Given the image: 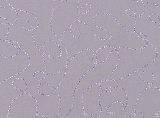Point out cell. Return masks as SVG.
Returning <instances> with one entry per match:
<instances>
[{
  "mask_svg": "<svg viewBox=\"0 0 160 118\" xmlns=\"http://www.w3.org/2000/svg\"><path fill=\"white\" fill-rule=\"evenodd\" d=\"M95 52L84 50L76 55L67 64L61 83L56 90L61 102V111L57 118L68 114L74 102V92L83 76L96 64L92 61Z\"/></svg>",
  "mask_w": 160,
  "mask_h": 118,
  "instance_id": "1",
  "label": "cell"
},
{
  "mask_svg": "<svg viewBox=\"0 0 160 118\" xmlns=\"http://www.w3.org/2000/svg\"><path fill=\"white\" fill-rule=\"evenodd\" d=\"M88 4L91 6L88 13L93 17L102 14L108 15L131 33H134L136 18L143 14L144 11V3L141 0L79 1L78 10Z\"/></svg>",
  "mask_w": 160,
  "mask_h": 118,
  "instance_id": "2",
  "label": "cell"
},
{
  "mask_svg": "<svg viewBox=\"0 0 160 118\" xmlns=\"http://www.w3.org/2000/svg\"><path fill=\"white\" fill-rule=\"evenodd\" d=\"M16 11L27 12L36 17L39 26L32 30L34 43L41 51L47 40H54L59 45L61 41L54 34L50 26L54 9V0L51 1H15L7 0Z\"/></svg>",
  "mask_w": 160,
  "mask_h": 118,
  "instance_id": "3",
  "label": "cell"
},
{
  "mask_svg": "<svg viewBox=\"0 0 160 118\" xmlns=\"http://www.w3.org/2000/svg\"><path fill=\"white\" fill-rule=\"evenodd\" d=\"M116 49L118 56L117 67L103 80H118L135 73L151 63L157 55L156 49L149 43L141 49L118 48Z\"/></svg>",
  "mask_w": 160,
  "mask_h": 118,
  "instance_id": "4",
  "label": "cell"
},
{
  "mask_svg": "<svg viewBox=\"0 0 160 118\" xmlns=\"http://www.w3.org/2000/svg\"><path fill=\"white\" fill-rule=\"evenodd\" d=\"M22 22V19L18 17L16 22L9 25L7 41L17 43L19 49L28 56L29 65L24 73L32 75L37 71L45 73L43 54L34 43L32 31H29L23 28Z\"/></svg>",
  "mask_w": 160,
  "mask_h": 118,
  "instance_id": "5",
  "label": "cell"
},
{
  "mask_svg": "<svg viewBox=\"0 0 160 118\" xmlns=\"http://www.w3.org/2000/svg\"><path fill=\"white\" fill-rule=\"evenodd\" d=\"M71 28L79 31L80 37L75 38L72 36L70 30L63 32L60 41L66 49L68 55V63L76 55L84 50H91L96 52L103 47H112L110 40H104L96 37L91 30L82 22H76Z\"/></svg>",
  "mask_w": 160,
  "mask_h": 118,
  "instance_id": "6",
  "label": "cell"
},
{
  "mask_svg": "<svg viewBox=\"0 0 160 118\" xmlns=\"http://www.w3.org/2000/svg\"><path fill=\"white\" fill-rule=\"evenodd\" d=\"M93 23L110 34L109 40L112 47L115 49L118 48L141 49L148 44L147 41L139 38L134 33L127 31L114 18L108 15L102 14L95 16Z\"/></svg>",
  "mask_w": 160,
  "mask_h": 118,
  "instance_id": "7",
  "label": "cell"
},
{
  "mask_svg": "<svg viewBox=\"0 0 160 118\" xmlns=\"http://www.w3.org/2000/svg\"><path fill=\"white\" fill-rule=\"evenodd\" d=\"M54 6L51 17V30L60 41L62 34L71 29L72 25L78 22L79 1L54 0Z\"/></svg>",
  "mask_w": 160,
  "mask_h": 118,
  "instance_id": "8",
  "label": "cell"
},
{
  "mask_svg": "<svg viewBox=\"0 0 160 118\" xmlns=\"http://www.w3.org/2000/svg\"><path fill=\"white\" fill-rule=\"evenodd\" d=\"M118 60V51L114 49L104 62L96 64L87 72L79 81L74 92V102H82L84 92L90 87L101 83L116 69Z\"/></svg>",
  "mask_w": 160,
  "mask_h": 118,
  "instance_id": "9",
  "label": "cell"
},
{
  "mask_svg": "<svg viewBox=\"0 0 160 118\" xmlns=\"http://www.w3.org/2000/svg\"><path fill=\"white\" fill-rule=\"evenodd\" d=\"M27 88L25 93L35 98L37 102V116L48 118H57L61 111V102L57 91L51 95L45 96L38 92L37 87L40 81L33 77L26 79Z\"/></svg>",
  "mask_w": 160,
  "mask_h": 118,
  "instance_id": "10",
  "label": "cell"
},
{
  "mask_svg": "<svg viewBox=\"0 0 160 118\" xmlns=\"http://www.w3.org/2000/svg\"><path fill=\"white\" fill-rule=\"evenodd\" d=\"M142 69L121 79L117 80L118 87L122 89L126 94L127 102L124 108L126 118L135 110L136 105L140 94L150 85L140 79Z\"/></svg>",
  "mask_w": 160,
  "mask_h": 118,
  "instance_id": "11",
  "label": "cell"
},
{
  "mask_svg": "<svg viewBox=\"0 0 160 118\" xmlns=\"http://www.w3.org/2000/svg\"><path fill=\"white\" fill-rule=\"evenodd\" d=\"M29 64L28 56L22 50L13 57L0 56V83L24 72Z\"/></svg>",
  "mask_w": 160,
  "mask_h": 118,
  "instance_id": "12",
  "label": "cell"
},
{
  "mask_svg": "<svg viewBox=\"0 0 160 118\" xmlns=\"http://www.w3.org/2000/svg\"><path fill=\"white\" fill-rule=\"evenodd\" d=\"M135 110L143 114L144 118H156L160 113V90L150 85L138 96Z\"/></svg>",
  "mask_w": 160,
  "mask_h": 118,
  "instance_id": "13",
  "label": "cell"
},
{
  "mask_svg": "<svg viewBox=\"0 0 160 118\" xmlns=\"http://www.w3.org/2000/svg\"><path fill=\"white\" fill-rule=\"evenodd\" d=\"M148 16L144 13L140 16L136 18L134 33L145 35L148 43L155 47L157 53H160V23L152 22L149 18Z\"/></svg>",
  "mask_w": 160,
  "mask_h": 118,
  "instance_id": "14",
  "label": "cell"
},
{
  "mask_svg": "<svg viewBox=\"0 0 160 118\" xmlns=\"http://www.w3.org/2000/svg\"><path fill=\"white\" fill-rule=\"evenodd\" d=\"M37 116L36 100L31 95L23 93L12 103L8 118H33Z\"/></svg>",
  "mask_w": 160,
  "mask_h": 118,
  "instance_id": "15",
  "label": "cell"
},
{
  "mask_svg": "<svg viewBox=\"0 0 160 118\" xmlns=\"http://www.w3.org/2000/svg\"><path fill=\"white\" fill-rule=\"evenodd\" d=\"M102 90L100 83L87 89L82 97V104L85 115L92 118H98L102 113L100 96Z\"/></svg>",
  "mask_w": 160,
  "mask_h": 118,
  "instance_id": "16",
  "label": "cell"
},
{
  "mask_svg": "<svg viewBox=\"0 0 160 118\" xmlns=\"http://www.w3.org/2000/svg\"><path fill=\"white\" fill-rule=\"evenodd\" d=\"M14 77L0 83V118H8L9 109L14 100L22 94L12 85Z\"/></svg>",
  "mask_w": 160,
  "mask_h": 118,
  "instance_id": "17",
  "label": "cell"
},
{
  "mask_svg": "<svg viewBox=\"0 0 160 118\" xmlns=\"http://www.w3.org/2000/svg\"><path fill=\"white\" fill-rule=\"evenodd\" d=\"M62 50L61 56L57 59L43 55L46 74H54L59 73L66 68L68 64L67 51L62 44L59 45Z\"/></svg>",
  "mask_w": 160,
  "mask_h": 118,
  "instance_id": "18",
  "label": "cell"
},
{
  "mask_svg": "<svg viewBox=\"0 0 160 118\" xmlns=\"http://www.w3.org/2000/svg\"><path fill=\"white\" fill-rule=\"evenodd\" d=\"M120 102L126 105V94L122 89L118 87L111 91H102L100 96V103L102 110H107L108 107L114 102Z\"/></svg>",
  "mask_w": 160,
  "mask_h": 118,
  "instance_id": "19",
  "label": "cell"
},
{
  "mask_svg": "<svg viewBox=\"0 0 160 118\" xmlns=\"http://www.w3.org/2000/svg\"><path fill=\"white\" fill-rule=\"evenodd\" d=\"M17 11L0 7V39L7 41L9 25H12L17 20Z\"/></svg>",
  "mask_w": 160,
  "mask_h": 118,
  "instance_id": "20",
  "label": "cell"
},
{
  "mask_svg": "<svg viewBox=\"0 0 160 118\" xmlns=\"http://www.w3.org/2000/svg\"><path fill=\"white\" fill-rule=\"evenodd\" d=\"M141 69L142 72H150L152 74L153 81L152 85L160 90V53H157V57L153 62Z\"/></svg>",
  "mask_w": 160,
  "mask_h": 118,
  "instance_id": "21",
  "label": "cell"
},
{
  "mask_svg": "<svg viewBox=\"0 0 160 118\" xmlns=\"http://www.w3.org/2000/svg\"><path fill=\"white\" fill-rule=\"evenodd\" d=\"M42 51L43 55L54 59L59 58L62 54L59 45L52 40H47L44 43Z\"/></svg>",
  "mask_w": 160,
  "mask_h": 118,
  "instance_id": "22",
  "label": "cell"
},
{
  "mask_svg": "<svg viewBox=\"0 0 160 118\" xmlns=\"http://www.w3.org/2000/svg\"><path fill=\"white\" fill-rule=\"evenodd\" d=\"M65 73V68L59 73L54 74H45L41 83H47L57 90L62 81Z\"/></svg>",
  "mask_w": 160,
  "mask_h": 118,
  "instance_id": "23",
  "label": "cell"
},
{
  "mask_svg": "<svg viewBox=\"0 0 160 118\" xmlns=\"http://www.w3.org/2000/svg\"><path fill=\"white\" fill-rule=\"evenodd\" d=\"M20 50L8 41L0 39V56L7 58L13 57L18 54Z\"/></svg>",
  "mask_w": 160,
  "mask_h": 118,
  "instance_id": "24",
  "label": "cell"
},
{
  "mask_svg": "<svg viewBox=\"0 0 160 118\" xmlns=\"http://www.w3.org/2000/svg\"><path fill=\"white\" fill-rule=\"evenodd\" d=\"M84 114L85 113L82 102H74L72 107L69 113L61 118H78L80 116Z\"/></svg>",
  "mask_w": 160,
  "mask_h": 118,
  "instance_id": "25",
  "label": "cell"
},
{
  "mask_svg": "<svg viewBox=\"0 0 160 118\" xmlns=\"http://www.w3.org/2000/svg\"><path fill=\"white\" fill-rule=\"evenodd\" d=\"M115 49L112 47L105 46L98 49L95 55L97 60V64L104 62L109 56V54Z\"/></svg>",
  "mask_w": 160,
  "mask_h": 118,
  "instance_id": "26",
  "label": "cell"
},
{
  "mask_svg": "<svg viewBox=\"0 0 160 118\" xmlns=\"http://www.w3.org/2000/svg\"><path fill=\"white\" fill-rule=\"evenodd\" d=\"M38 92L43 95L48 96L51 95L56 91V90L52 86L47 83H41L37 87Z\"/></svg>",
  "mask_w": 160,
  "mask_h": 118,
  "instance_id": "27",
  "label": "cell"
},
{
  "mask_svg": "<svg viewBox=\"0 0 160 118\" xmlns=\"http://www.w3.org/2000/svg\"><path fill=\"white\" fill-rule=\"evenodd\" d=\"M86 116H87V118H95ZM96 118H126V117L124 110L116 114H111L108 113L107 110H102V113L100 117Z\"/></svg>",
  "mask_w": 160,
  "mask_h": 118,
  "instance_id": "28",
  "label": "cell"
},
{
  "mask_svg": "<svg viewBox=\"0 0 160 118\" xmlns=\"http://www.w3.org/2000/svg\"><path fill=\"white\" fill-rule=\"evenodd\" d=\"M125 105L120 102H114L108 107L107 111L111 114H116L124 110Z\"/></svg>",
  "mask_w": 160,
  "mask_h": 118,
  "instance_id": "29",
  "label": "cell"
},
{
  "mask_svg": "<svg viewBox=\"0 0 160 118\" xmlns=\"http://www.w3.org/2000/svg\"><path fill=\"white\" fill-rule=\"evenodd\" d=\"M143 3H144V13L148 15H149L151 13H155L160 17V7L150 3L144 2H143Z\"/></svg>",
  "mask_w": 160,
  "mask_h": 118,
  "instance_id": "30",
  "label": "cell"
},
{
  "mask_svg": "<svg viewBox=\"0 0 160 118\" xmlns=\"http://www.w3.org/2000/svg\"><path fill=\"white\" fill-rule=\"evenodd\" d=\"M12 85L17 90L22 92V93H25L27 90V82L23 79H15L13 80Z\"/></svg>",
  "mask_w": 160,
  "mask_h": 118,
  "instance_id": "31",
  "label": "cell"
},
{
  "mask_svg": "<svg viewBox=\"0 0 160 118\" xmlns=\"http://www.w3.org/2000/svg\"><path fill=\"white\" fill-rule=\"evenodd\" d=\"M100 88L102 91H105L110 88H117L118 87V82L115 80H103L100 83Z\"/></svg>",
  "mask_w": 160,
  "mask_h": 118,
  "instance_id": "32",
  "label": "cell"
},
{
  "mask_svg": "<svg viewBox=\"0 0 160 118\" xmlns=\"http://www.w3.org/2000/svg\"><path fill=\"white\" fill-rule=\"evenodd\" d=\"M140 79L142 81H144L145 83L149 84V85H152L153 81V76L150 72H142L140 74Z\"/></svg>",
  "mask_w": 160,
  "mask_h": 118,
  "instance_id": "33",
  "label": "cell"
},
{
  "mask_svg": "<svg viewBox=\"0 0 160 118\" xmlns=\"http://www.w3.org/2000/svg\"><path fill=\"white\" fill-rule=\"evenodd\" d=\"M46 74L41 71H37L33 74V77L35 80L41 81L45 76Z\"/></svg>",
  "mask_w": 160,
  "mask_h": 118,
  "instance_id": "34",
  "label": "cell"
},
{
  "mask_svg": "<svg viewBox=\"0 0 160 118\" xmlns=\"http://www.w3.org/2000/svg\"><path fill=\"white\" fill-rule=\"evenodd\" d=\"M91 9V6L90 4H87L79 9L78 10V13L81 14H84L89 12Z\"/></svg>",
  "mask_w": 160,
  "mask_h": 118,
  "instance_id": "35",
  "label": "cell"
},
{
  "mask_svg": "<svg viewBox=\"0 0 160 118\" xmlns=\"http://www.w3.org/2000/svg\"><path fill=\"white\" fill-rule=\"evenodd\" d=\"M0 7L4 8V9H8V10H12L13 8L12 5L9 3L7 0H1L0 1Z\"/></svg>",
  "mask_w": 160,
  "mask_h": 118,
  "instance_id": "36",
  "label": "cell"
},
{
  "mask_svg": "<svg viewBox=\"0 0 160 118\" xmlns=\"http://www.w3.org/2000/svg\"><path fill=\"white\" fill-rule=\"evenodd\" d=\"M21 26H22L23 28L26 30L29 31L33 30L32 26L31 24L28 21L24 20L22 22Z\"/></svg>",
  "mask_w": 160,
  "mask_h": 118,
  "instance_id": "37",
  "label": "cell"
},
{
  "mask_svg": "<svg viewBox=\"0 0 160 118\" xmlns=\"http://www.w3.org/2000/svg\"><path fill=\"white\" fill-rule=\"evenodd\" d=\"M149 19L154 23H160V17L155 13H151L149 15Z\"/></svg>",
  "mask_w": 160,
  "mask_h": 118,
  "instance_id": "38",
  "label": "cell"
},
{
  "mask_svg": "<svg viewBox=\"0 0 160 118\" xmlns=\"http://www.w3.org/2000/svg\"><path fill=\"white\" fill-rule=\"evenodd\" d=\"M70 31L71 34H72L73 37L75 38H78V37H80V33L79 31L75 29L72 28L70 29Z\"/></svg>",
  "mask_w": 160,
  "mask_h": 118,
  "instance_id": "39",
  "label": "cell"
},
{
  "mask_svg": "<svg viewBox=\"0 0 160 118\" xmlns=\"http://www.w3.org/2000/svg\"><path fill=\"white\" fill-rule=\"evenodd\" d=\"M142 2L146 3H150L152 4H154V5H157V6L160 7V0H157V1H152V0H142Z\"/></svg>",
  "mask_w": 160,
  "mask_h": 118,
  "instance_id": "40",
  "label": "cell"
},
{
  "mask_svg": "<svg viewBox=\"0 0 160 118\" xmlns=\"http://www.w3.org/2000/svg\"><path fill=\"white\" fill-rule=\"evenodd\" d=\"M135 118H144L143 114L140 111L135 110Z\"/></svg>",
  "mask_w": 160,
  "mask_h": 118,
  "instance_id": "41",
  "label": "cell"
},
{
  "mask_svg": "<svg viewBox=\"0 0 160 118\" xmlns=\"http://www.w3.org/2000/svg\"><path fill=\"white\" fill-rule=\"evenodd\" d=\"M127 118H135V113L134 112H132V113H131L128 117H127Z\"/></svg>",
  "mask_w": 160,
  "mask_h": 118,
  "instance_id": "42",
  "label": "cell"
},
{
  "mask_svg": "<svg viewBox=\"0 0 160 118\" xmlns=\"http://www.w3.org/2000/svg\"><path fill=\"white\" fill-rule=\"evenodd\" d=\"M78 118H87V116H86V115H85V114H84V115L80 116Z\"/></svg>",
  "mask_w": 160,
  "mask_h": 118,
  "instance_id": "43",
  "label": "cell"
},
{
  "mask_svg": "<svg viewBox=\"0 0 160 118\" xmlns=\"http://www.w3.org/2000/svg\"><path fill=\"white\" fill-rule=\"evenodd\" d=\"M37 118H48L44 116H37Z\"/></svg>",
  "mask_w": 160,
  "mask_h": 118,
  "instance_id": "44",
  "label": "cell"
},
{
  "mask_svg": "<svg viewBox=\"0 0 160 118\" xmlns=\"http://www.w3.org/2000/svg\"><path fill=\"white\" fill-rule=\"evenodd\" d=\"M160 113H159V114H157V116H156V118H160Z\"/></svg>",
  "mask_w": 160,
  "mask_h": 118,
  "instance_id": "45",
  "label": "cell"
},
{
  "mask_svg": "<svg viewBox=\"0 0 160 118\" xmlns=\"http://www.w3.org/2000/svg\"><path fill=\"white\" fill-rule=\"evenodd\" d=\"M37 118V116H36V117H34V118Z\"/></svg>",
  "mask_w": 160,
  "mask_h": 118,
  "instance_id": "46",
  "label": "cell"
},
{
  "mask_svg": "<svg viewBox=\"0 0 160 118\" xmlns=\"http://www.w3.org/2000/svg\"></svg>",
  "mask_w": 160,
  "mask_h": 118,
  "instance_id": "47",
  "label": "cell"
}]
</instances>
